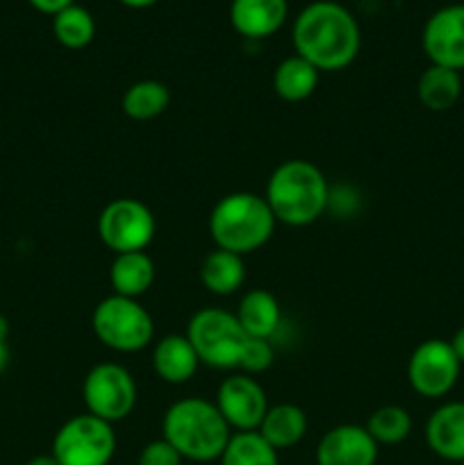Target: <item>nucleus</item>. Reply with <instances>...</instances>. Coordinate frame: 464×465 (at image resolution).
<instances>
[{
  "label": "nucleus",
  "instance_id": "obj_27",
  "mask_svg": "<svg viewBox=\"0 0 464 465\" xmlns=\"http://www.w3.org/2000/svg\"><path fill=\"white\" fill-rule=\"evenodd\" d=\"M273 359H276V352H273V345L264 339H248L244 352H241L239 359V371L246 372V375H259V372L268 371L273 366Z\"/></svg>",
  "mask_w": 464,
  "mask_h": 465
},
{
  "label": "nucleus",
  "instance_id": "obj_15",
  "mask_svg": "<svg viewBox=\"0 0 464 465\" xmlns=\"http://www.w3.org/2000/svg\"><path fill=\"white\" fill-rule=\"evenodd\" d=\"M426 443L444 461H464V402H446L430 413Z\"/></svg>",
  "mask_w": 464,
  "mask_h": 465
},
{
  "label": "nucleus",
  "instance_id": "obj_34",
  "mask_svg": "<svg viewBox=\"0 0 464 465\" xmlns=\"http://www.w3.org/2000/svg\"><path fill=\"white\" fill-rule=\"evenodd\" d=\"M7 336H9V321L0 313V343H7Z\"/></svg>",
  "mask_w": 464,
  "mask_h": 465
},
{
  "label": "nucleus",
  "instance_id": "obj_5",
  "mask_svg": "<svg viewBox=\"0 0 464 465\" xmlns=\"http://www.w3.org/2000/svg\"><path fill=\"white\" fill-rule=\"evenodd\" d=\"M94 334L105 348L121 354H135L148 348L155 339V322L139 300L107 295L91 313Z\"/></svg>",
  "mask_w": 464,
  "mask_h": 465
},
{
  "label": "nucleus",
  "instance_id": "obj_12",
  "mask_svg": "<svg viewBox=\"0 0 464 465\" xmlns=\"http://www.w3.org/2000/svg\"><path fill=\"white\" fill-rule=\"evenodd\" d=\"M421 45L430 64L464 71V5L437 9L423 25Z\"/></svg>",
  "mask_w": 464,
  "mask_h": 465
},
{
  "label": "nucleus",
  "instance_id": "obj_31",
  "mask_svg": "<svg viewBox=\"0 0 464 465\" xmlns=\"http://www.w3.org/2000/svg\"><path fill=\"white\" fill-rule=\"evenodd\" d=\"M121 5H126V7L130 9H146V7H153L157 0H118Z\"/></svg>",
  "mask_w": 464,
  "mask_h": 465
},
{
  "label": "nucleus",
  "instance_id": "obj_22",
  "mask_svg": "<svg viewBox=\"0 0 464 465\" xmlns=\"http://www.w3.org/2000/svg\"><path fill=\"white\" fill-rule=\"evenodd\" d=\"M318 77L321 71L308 62V59L291 54V57L282 59L273 73V89H276L277 98L285 103H303L309 95L317 91Z\"/></svg>",
  "mask_w": 464,
  "mask_h": 465
},
{
  "label": "nucleus",
  "instance_id": "obj_19",
  "mask_svg": "<svg viewBox=\"0 0 464 465\" xmlns=\"http://www.w3.org/2000/svg\"><path fill=\"white\" fill-rule=\"evenodd\" d=\"M237 321H239L241 330L250 336V339H264L271 341L280 327L282 312L277 304L276 295L268 293L264 289H253L241 298L239 307L235 312Z\"/></svg>",
  "mask_w": 464,
  "mask_h": 465
},
{
  "label": "nucleus",
  "instance_id": "obj_17",
  "mask_svg": "<svg viewBox=\"0 0 464 465\" xmlns=\"http://www.w3.org/2000/svg\"><path fill=\"white\" fill-rule=\"evenodd\" d=\"M155 262L146 252L116 254L109 266V286L114 295L139 300L155 284Z\"/></svg>",
  "mask_w": 464,
  "mask_h": 465
},
{
  "label": "nucleus",
  "instance_id": "obj_11",
  "mask_svg": "<svg viewBox=\"0 0 464 465\" xmlns=\"http://www.w3.org/2000/svg\"><path fill=\"white\" fill-rule=\"evenodd\" d=\"M214 404L232 431H257L268 411L267 391L246 372L223 380Z\"/></svg>",
  "mask_w": 464,
  "mask_h": 465
},
{
  "label": "nucleus",
  "instance_id": "obj_8",
  "mask_svg": "<svg viewBox=\"0 0 464 465\" xmlns=\"http://www.w3.org/2000/svg\"><path fill=\"white\" fill-rule=\"evenodd\" d=\"M82 400H85L86 413L109 425L126 420L136 407L135 377L121 363H98L85 375Z\"/></svg>",
  "mask_w": 464,
  "mask_h": 465
},
{
  "label": "nucleus",
  "instance_id": "obj_1",
  "mask_svg": "<svg viewBox=\"0 0 464 465\" xmlns=\"http://www.w3.org/2000/svg\"><path fill=\"white\" fill-rule=\"evenodd\" d=\"M296 54L321 73L344 71L359 54L362 35L353 14L339 3L318 0L298 14L291 30Z\"/></svg>",
  "mask_w": 464,
  "mask_h": 465
},
{
  "label": "nucleus",
  "instance_id": "obj_18",
  "mask_svg": "<svg viewBox=\"0 0 464 465\" xmlns=\"http://www.w3.org/2000/svg\"><path fill=\"white\" fill-rule=\"evenodd\" d=\"M257 434L277 452L296 448L308 434V416L298 404H273L268 407L264 420L259 422Z\"/></svg>",
  "mask_w": 464,
  "mask_h": 465
},
{
  "label": "nucleus",
  "instance_id": "obj_30",
  "mask_svg": "<svg viewBox=\"0 0 464 465\" xmlns=\"http://www.w3.org/2000/svg\"><path fill=\"white\" fill-rule=\"evenodd\" d=\"M449 343H450V348H453L455 357H458L459 363L464 366V327H459V330L455 331L453 339H450Z\"/></svg>",
  "mask_w": 464,
  "mask_h": 465
},
{
  "label": "nucleus",
  "instance_id": "obj_26",
  "mask_svg": "<svg viewBox=\"0 0 464 465\" xmlns=\"http://www.w3.org/2000/svg\"><path fill=\"white\" fill-rule=\"evenodd\" d=\"M364 427L378 445H400L412 434V416L398 404H385L368 416Z\"/></svg>",
  "mask_w": 464,
  "mask_h": 465
},
{
  "label": "nucleus",
  "instance_id": "obj_9",
  "mask_svg": "<svg viewBox=\"0 0 464 465\" xmlns=\"http://www.w3.org/2000/svg\"><path fill=\"white\" fill-rule=\"evenodd\" d=\"M157 232L153 212L141 200L116 198L98 216V239L114 254L146 252Z\"/></svg>",
  "mask_w": 464,
  "mask_h": 465
},
{
  "label": "nucleus",
  "instance_id": "obj_20",
  "mask_svg": "<svg viewBox=\"0 0 464 465\" xmlns=\"http://www.w3.org/2000/svg\"><path fill=\"white\" fill-rule=\"evenodd\" d=\"M200 284L212 295L226 298V295L237 293L246 282V263L244 257L227 250L214 248L200 262Z\"/></svg>",
  "mask_w": 464,
  "mask_h": 465
},
{
  "label": "nucleus",
  "instance_id": "obj_10",
  "mask_svg": "<svg viewBox=\"0 0 464 465\" xmlns=\"http://www.w3.org/2000/svg\"><path fill=\"white\" fill-rule=\"evenodd\" d=\"M462 363L449 341L428 339L414 348L408 361V381L414 393L428 400L446 398L459 380Z\"/></svg>",
  "mask_w": 464,
  "mask_h": 465
},
{
  "label": "nucleus",
  "instance_id": "obj_3",
  "mask_svg": "<svg viewBox=\"0 0 464 465\" xmlns=\"http://www.w3.org/2000/svg\"><path fill=\"white\" fill-rule=\"evenodd\" d=\"M264 198L277 223L305 227L317 223L326 213L330 203V186L317 163L289 159L271 173Z\"/></svg>",
  "mask_w": 464,
  "mask_h": 465
},
{
  "label": "nucleus",
  "instance_id": "obj_4",
  "mask_svg": "<svg viewBox=\"0 0 464 465\" xmlns=\"http://www.w3.org/2000/svg\"><path fill=\"white\" fill-rule=\"evenodd\" d=\"M276 216L267 198L248 191L227 193L214 204L207 230L218 250H227L239 257L257 252L271 241L276 232Z\"/></svg>",
  "mask_w": 464,
  "mask_h": 465
},
{
  "label": "nucleus",
  "instance_id": "obj_2",
  "mask_svg": "<svg viewBox=\"0 0 464 465\" xmlns=\"http://www.w3.org/2000/svg\"><path fill=\"white\" fill-rule=\"evenodd\" d=\"M232 434L235 431L217 404L205 398L177 400L162 418V439L168 440L187 461H218Z\"/></svg>",
  "mask_w": 464,
  "mask_h": 465
},
{
  "label": "nucleus",
  "instance_id": "obj_35",
  "mask_svg": "<svg viewBox=\"0 0 464 465\" xmlns=\"http://www.w3.org/2000/svg\"><path fill=\"white\" fill-rule=\"evenodd\" d=\"M459 465H464V461H462V463H459Z\"/></svg>",
  "mask_w": 464,
  "mask_h": 465
},
{
  "label": "nucleus",
  "instance_id": "obj_28",
  "mask_svg": "<svg viewBox=\"0 0 464 465\" xmlns=\"http://www.w3.org/2000/svg\"><path fill=\"white\" fill-rule=\"evenodd\" d=\"M185 459L177 454V450L173 448L168 440L157 439L150 440L144 450L139 452L136 465H182Z\"/></svg>",
  "mask_w": 464,
  "mask_h": 465
},
{
  "label": "nucleus",
  "instance_id": "obj_16",
  "mask_svg": "<svg viewBox=\"0 0 464 465\" xmlns=\"http://www.w3.org/2000/svg\"><path fill=\"white\" fill-rule=\"evenodd\" d=\"M200 359L185 334H168L153 348V371L166 384H187L198 372Z\"/></svg>",
  "mask_w": 464,
  "mask_h": 465
},
{
  "label": "nucleus",
  "instance_id": "obj_29",
  "mask_svg": "<svg viewBox=\"0 0 464 465\" xmlns=\"http://www.w3.org/2000/svg\"><path fill=\"white\" fill-rule=\"evenodd\" d=\"M27 3H30L32 7L36 9V12L48 14V16H55V14H59L62 9L76 5V0H27Z\"/></svg>",
  "mask_w": 464,
  "mask_h": 465
},
{
  "label": "nucleus",
  "instance_id": "obj_24",
  "mask_svg": "<svg viewBox=\"0 0 464 465\" xmlns=\"http://www.w3.org/2000/svg\"><path fill=\"white\" fill-rule=\"evenodd\" d=\"M221 465H280L277 450H273L257 431H235L223 450Z\"/></svg>",
  "mask_w": 464,
  "mask_h": 465
},
{
  "label": "nucleus",
  "instance_id": "obj_6",
  "mask_svg": "<svg viewBox=\"0 0 464 465\" xmlns=\"http://www.w3.org/2000/svg\"><path fill=\"white\" fill-rule=\"evenodd\" d=\"M187 339L194 345L200 363L217 371L239 368L241 352L250 336L241 330L239 321L226 309L207 307L191 316L187 325Z\"/></svg>",
  "mask_w": 464,
  "mask_h": 465
},
{
  "label": "nucleus",
  "instance_id": "obj_25",
  "mask_svg": "<svg viewBox=\"0 0 464 465\" xmlns=\"http://www.w3.org/2000/svg\"><path fill=\"white\" fill-rule=\"evenodd\" d=\"M53 35L64 48L82 50L94 41L96 21L85 7L71 5L53 16Z\"/></svg>",
  "mask_w": 464,
  "mask_h": 465
},
{
  "label": "nucleus",
  "instance_id": "obj_7",
  "mask_svg": "<svg viewBox=\"0 0 464 465\" xmlns=\"http://www.w3.org/2000/svg\"><path fill=\"white\" fill-rule=\"evenodd\" d=\"M116 452L114 425L82 413L64 422L53 439V454L59 465H109Z\"/></svg>",
  "mask_w": 464,
  "mask_h": 465
},
{
  "label": "nucleus",
  "instance_id": "obj_14",
  "mask_svg": "<svg viewBox=\"0 0 464 465\" xmlns=\"http://www.w3.org/2000/svg\"><path fill=\"white\" fill-rule=\"evenodd\" d=\"M289 14L287 0H232L230 23L244 39H268L282 30Z\"/></svg>",
  "mask_w": 464,
  "mask_h": 465
},
{
  "label": "nucleus",
  "instance_id": "obj_13",
  "mask_svg": "<svg viewBox=\"0 0 464 465\" xmlns=\"http://www.w3.org/2000/svg\"><path fill=\"white\" fill-rule=\"evenodd\" d=\"M380 445L367 427L337 425L321 436L317 445V465H376Z\"/></svg>",
  "mask_w": 464,
  "mask_h": 465
},
{
  "label": "nucleus",
  "instance_id": "obj_21",
  "mask_svg": "<svg viewBox=\"0 0 464 465\" xmlns=\"http://www.w3.org/2000/svg\"><path fill=\"white\" fill-rule=\"evenodd\" d=\"M419 103L430 112H449L462 95V75L453 68L430 64L417 82Z\"/></svg>",
  "mask_w": 464,
  "mask_h": 465
},
{
  "label": "nucleus",
  "instance_id": "obj_23",
  "mask_svg": "<svg viewBox=\"0 0 464 465\" xmlns=\"http://www.w3.org/2000/svg\"><path fill=\"white\" fill-rule=\"evenodd\" d=\"M171 104V91L157 80H139L126 89L121 98V109L132 121H153L162 116Z\"/></svg>",
  "mask_w": 464,
  "mask_h": 465
},
{
  "label": "nucleus",
  "instance_id": "obj_32",
  "mask_svg": "<svg viewBox=\"0 0 464 465\" xmlns=\"http://www.w3.org/2000/svg\"><path fill=\"white\" fill-rule=\"evenodd\" d=\"M27 465H59V461L53 454H39V457H32Z\"/></svg>",
  "mask_w": 464,
  "mask_h": 465
},
{
  "label": "nucleus",
  "instance_id": "obj_33",
  "mask_svg": "<svg viewBox=\"0 0 464 465\" xmlns=\"http://www.w3.org/2000/svg\"><path fill=\"white\" fill-rule=\"evenodd\" d=\"M7 363H9V348H7V343H0V375L5 372Z\"/></svg>",
  "mask_w": 464,
  "mask_h": 465
}]
</instances>
